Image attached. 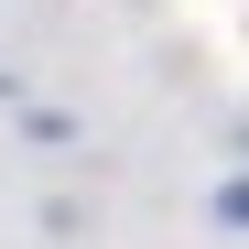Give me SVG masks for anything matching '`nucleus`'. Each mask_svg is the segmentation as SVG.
<instances>
[{"mask_svg":"<svg viewBox=\"0 0 249 249\" xmlns=\"http://www.w3.org/2000/svg\"><path fill=\"white\" fill-rule=\"evenodd\" d=\"M217 217H228V228H249V184H228V195H217Z\"/></svg>","mask_w":249,"mask_h":249,"instance_id":"obj_1","label":"nucleus"},{"mask_svg":"<svg viewBox=\"0 0 249 249\" xmlns=\"http://www.w3.org/2000/svg\"><path fill=\"white\" fill-rule=\"evenodd\" d=\"M0 98H11V76H0Z\"/></svg>","mask_w":249,"mask_h":249,"instance_id":"obj_2","label":"nucleus"}]
</instances>
